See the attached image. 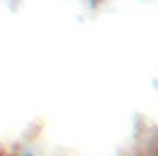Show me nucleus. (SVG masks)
Returning <instances> with one entry per match:
<instances>
[{
  "mask_svg": "<svg viewBox=\"0 0 158 156\" xmlns=\"http://www.w3.org/2000/svg\"><path fill=\"white\" fill-rule=\"evenodd\" d=\"M19 156H34V154H32V152H30V150H25V152H23V154H19Z\"/></svg>",
  "mask_w": 158,
  "mask_h": 156,
  "instance_id": "f257e3e1",
  "label": "nucleus"
},
{
  "mask_svg": "<svg viewBox=\"0 0 158 156\" xmlns=\"http://www.w3.org/2000/svg\"><path fill=\"white\" fill-rule=\"evenodd\" d=\"M0 156H6V154H0Z\"/></svg>",
  "mask_w": 158,
  "mask_h": 156,
  "instance_id": "f03ea898",
  "label": "nucleus"
}]
</instances>
